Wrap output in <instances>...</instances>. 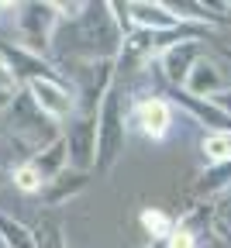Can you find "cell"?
<instances>
[{
  "instance_id": "6da1fadb",
  "label": "cell",
  "mask_w": 231,
  "mask_h": 248,
  "mask_svg": "<svg viewBox=\"0 0 231 248\" xmlns=\"http://www.w3.org/2000/svg\"><path fill=\"white\" fill-rule=\"evenodd\" d=\"M4 128H7L11 148L21 155L17 162L31 159L35 152H42V148H49L52 141L62 138V128H59L52 117H45V114L38 110V104L31 100V93H28L24 86L14 93V104H11V110L4 114Z\"/></svg>"
},
{
  "instance_id": "7a4b0ae2",
  "label": "cell",
  "mask_w": 231,
  "mask_h": 248,
  "mask_svg": "<svg viewBox=\"0 0 231 248\" xmlns=\"http://www.w3.org/2000/svg\"><path fill=\"white\" fill-rule=\"evenodd\" d=\"M7 24H11V42L21 48L52 59L55 31H59V11L49 0H28V4H7Z\"/></svg>"
},
{
  "instance_id": "3957f363",
  "label": "cell",
  "mask_w": 231,
  "mask_h": 248,
  "mask_svg": "<svg viewBox=\"0 0 231 248\" xmlns=\"http://www.w3.org/2000/svg\"><path fill=\"white\" fill-rule=\"evenodd\" d=\"M128 145V90H121L117 83L111 86V93L104 97L100 110H97V159H93V172H114V166L121 162V152Z\"/></svg>"
},
{
  "instance_id": "277c9868",
  "label": "cell",
  "mask_w": 231,
  "mask_h": 248,
  "mask_svg": "<svg viewBox=\"0 0 231 248\" xmlns=\"http://www.w3.org/2000/svg\"><path fill=\"white\" fill-rule=\"evenodd\" d=\"M24 90L31 93V100L38 104V110L45 117H52L59 128H66V124L80 114V97H76V86L69 83V76L31 79V83H24Z\"/></svg>"
},
{
  "instance_id": "5b68a950",
  "label": "cell",
  "mask_w": 231,
  "mask_h": 248,
  "mask_svg": "<svg viewBox=\"0 0 231 248\" xmlns=\"http://www.w3.org/2000/svg\"><path fill=\"white\" fill-rule=\"evenodd\" d=\"M204 52H207V35H190L183 42H173L166 52L155 59L152 76H159L169 90H183V83H186V76L193 69V62L200 59Z\"/></svg>"
},
{
  "instance_id": "8992f818",
  "label": "cell",
  "mask_w": 231,
  "mask_h": 248,
  "mask_svg": "<svg viewBox=\"0 0 231 248\" xmlns=\"http://www.w3.org/2000/svg\"><path fill=\"white\" fill-rule=\"evenodd\" d=\"M173 104L159 93H142L128 104V124H135L148 141H166L173 135Z\"/></svg>"
},
{
  "instance_id": "52a82bcc",
  "label": "cell",
  "mask_w": 231,
  "mask_h": 248,
  "mask_svg": "<svg viewBox=\"0 0 231 248\" xmlns=\"http://www.w3.org/2000/svg\"><path fill=\"white\" fill-rule=\"evenodd\" d=\"M228 90H231V59H217L214 52H204L197 59L183 83L186 97H200V100H217Z\"/></svg>"
},
{
  "instance_id": "ba28073f",
  "label": "cell",
  "mask_w": 231,
  "mask_h": 248,
  "mask_svg": "<svg viewBox=\"0 0 231 248\" xmlns=\"http://www.w3.org/2000/svg\"><path fill=\"white\" fill-rule=\"evenodd\" d=\"M62 141H66V155H69V169L93 172V159H97V117L76 114L62 128Z\"/></svg>"
},
{
  "instance_id": "9c48e42d",
  "label": "cell",
  "mask_w": 231,
  "mask_h": 248,
  "mask_svg": "<svg viewBox=\"0 0 231 248\" xmlns=\"http://www.w3.org/2000/svg\"><path fill=\"white\" fill-rule=\"evenodd\" d=\"M0 55H4V62L11 66V73H14V79H17L21 86L31 83V79H52V76H62L52 59L28 52V48H21V45L11 42V38H0Z\"/></svg>"
},
{
  "instance_id": "30bf717a",
  "label": "cell",
  "mask_w": 231,
  "mask_h": 248,
  "mask_svg": "<svg viewBox=\"0 0 231 248\" xmlns=\"http://www.w3.org/2000/svg\"><path fill=\"white\" fill-rule=\"evenodd\" d=\"M128 17H131V31H148V35H169V31L186 28L169 4L162 0H138V4H128Z\"/></svg>"
},
{
  "instance_id": "8fae6325",
  "label": "cell",
  "mask_w": 231,
  "mask_h": 248,
  "mask_svg": "<svg viewBox=\"0 0 231 248\" xmlns=\"http://www.w3.org/2000/svg\"><path fill=\"white\" fill-rule=\"evenodd\" d=\"M90 176L93 172H83V169H66L59 172L52 183H45V190H42V210H59L66 203H73L86 186H90Z\"/></svg>"
},
{
  "instance_id": "7c38bea8",
  "label": "cell",
  "mask_w": 231,
  "mask_h": 248,
  "mask_svg": "<svg viewBox=\"0 0 231 248\" xmlns=\"http://www.w3.org/2000/svg\"><path fill=\"white\" fill-rule=\"evenodd\" d=\"M169 97L200 124V128H207V135H214V131H231V117L221 110V104L217 100H200V97H186L183 90H169Z\"/></svg>"
},
{
  "instance_id": "4fadbf2b",
  "label": "cell",
  "mask_w": 231,
  "mask_h": 248,
  "mask_svg": "<svg viewBox=\"0 0 231 248\" xmlns=\"http://www.w3.org/2000/svg\"><path fill=\"white\" fill-rule=\"evenodd\" d=\"M28 162H31V166H35V169L42 172V179H45V183H52L59 172H66V169H69V155H66V141H62V138H59V141H52L49 148L35 152Z\"/></svg>"
},
{
  "instance_id": "5bb4252c",
  "label": "cell",
  "mask_w": 231,
  "mask_h": 248,
  "mask_svg": "<svg viewBox=\"0 0 231 248\" xmlns=\"http://www.w3.org/2000/svg\"><path fill=\"white\" fill-rule=\"evenodd\" d=\"M193 193L197 197H224V193H231V162L207 166L200 176H197Z\"/></svg>"
},
{
  "instance_id": "9a60e30c",
  "label": "cell",
  "mask_w": 231,
  "mask_h": 248,
  "mask_svg": "<svg viewBox=\"0 0 231 248\" xmlns=\"http://www.w3.org/2000/svg\"><path fill=\"white\" fill-rule=\"evenodd\" d=\"M138 224H142V231L148 234V241L166 245V238H169L173 228H176V217H173L169 210H162V207H145V210L138 214Z\"/></svg>"
},
{
  "instance_id": "2e32d148",
  "label": "cell",
  "mask_w": 231,
  "mask_h": 248,
  "mask_svg": "<svg viewBox=\"0 0 231 248\" xmlns=\"http://www.w3.org/2000/svg\"><path fill=\"white\" fill-rule=\"evenodd\" d=\"M31 231H35V245L38 248H69L66 245V228H62V221L52 210H42L38 224H31Z\"/></svg>"
},
{
  "instance_id": "e0dca14e",
  "label": "cell",
  "mask_w": 231,
  "mask_h": 248,
  "mask_svg": "<svg viewBox=\"0 0 231 248\" xmlns=\"http://www.w3.org/2000/svg\"><path fill=\"white\" fill-rule=\"evenodd\" d=\"M11 183H14V190H17V193H24V197H42V190H45L42 172L31 166L28 159L11 166Z\"/></svg>"
},
{
  "instance_id": "ac0fdd59",
  "label": "cell",
  "mask_w": 231,
  "mask_h": 248,
  "mask_svg": "<svg viewBox=\"0 0 231 248\" xmlns=\"http://www.w3.org/2000/svg\"><path fill=\"white\" fill-rule=\"evenodd\" d=\"M0 231H4V238L11 241V248H38L35 245V231H31V224L17 221L14 214L0 210Z\"/></svg>"
},
{
  "instance_id": "d6986e66",
  "label": "cell",
  "mask_w": 231,
  "mask_h": 248,
  "mask_svg": "<svg viewBox=\"0 0 231 248\" xmlns=\"http://www.w3.org/2000/svg\"><path fill=\"white\" fill-rule=\"evenodd\" d=\"M200 152H204L207 166L231 162V131H214V135H204V141H200Z\"/></svg>"
},
{
  "instance_id": "ffe728a7",
  "label": "cell",
  "mask_w": 231,
  "mask_h": 248,
  "mask_svg": "<svg viewBox=\"0 0 231 248\" xmlns=\"http://www.w3.org/2000/svg\"><path fill=\"white\" fill-rule=\"evenodd\" d=\"M200 234H197V231H190L183 221H180V217H176V228H173V234L166 238V245H162V248H200Z\"/></svg>"
},
{
  "instance_id": "44dd1931",
  "label": "cell",
  "mask_w": 231,
  "mask_h": 248,
  "mask_svg": "<svg viewBox=\"0 0 231 248\" xmlns=\"http://www.w3.org/2000/svg\"><path fill=\"white\" fill-rule=\"evenodd\" d=\"M0 90H7V93H17L21 90V83L14 79V73H11V66L4 62V55H0Z\"/></svg>"
},
{
  "instance_id": "7402d4cb",
  "label": "cell",
  "mask_w": 231,
  "mask_h": 248,
  "mask_svg": "<svg viewBox=\"0 0 231 248\" xmlns=\"http://www.w3.org/2000/svg\"><path fill=\"white\" fill-rule=\"evenodd\" d=\"M11 104H14V93H7V90H0V117H4V114L11 110Z\"/></svg>"
},
{
  "instance_id": "603a6c76",
  "label": "cell",
  "mask_w": 231,
  "mask_h": 248,
  "mask_svg": "<svg viewBox=\"0 0 231 248\" xmlns=\"http://www.w3.org/2000/svg\"><path fill=\"white\" fill-rule=\"evenodd\" d=\"M217 104H221V110L231 117V90H228V93H221V97H217Z\"/></svg>"
},
{
  "instance_id": "cb8c5ba5",
  "label": "cell",
  "mask_w": 231,
  "mask_h": 248,
  "mask_svg": "<svg viewBox=\"0 0 231 248\" xmlns=\"http://www.w3.org/2000/svg\"><path fill=\"white\" fill-rule=\"evenodd\" d=\"M0 248H11V241L4 238V231H0Z\"/></svg>"
},
{
  "instance_id": "d4e9b609",
  "label": "cell",
  "mask_w": 231,
  "mask_h": 248,
  "mask_svg": "<svg viewBox=\"0 0 231 248\" xmlns=\"http://www.w3.org/2000/svg\"><path fill=\"white\" fill-rule=\"evenodd\" d=\"M0 138H7V128H4V117H0Z\"/></svg>"
}]
</instances>
